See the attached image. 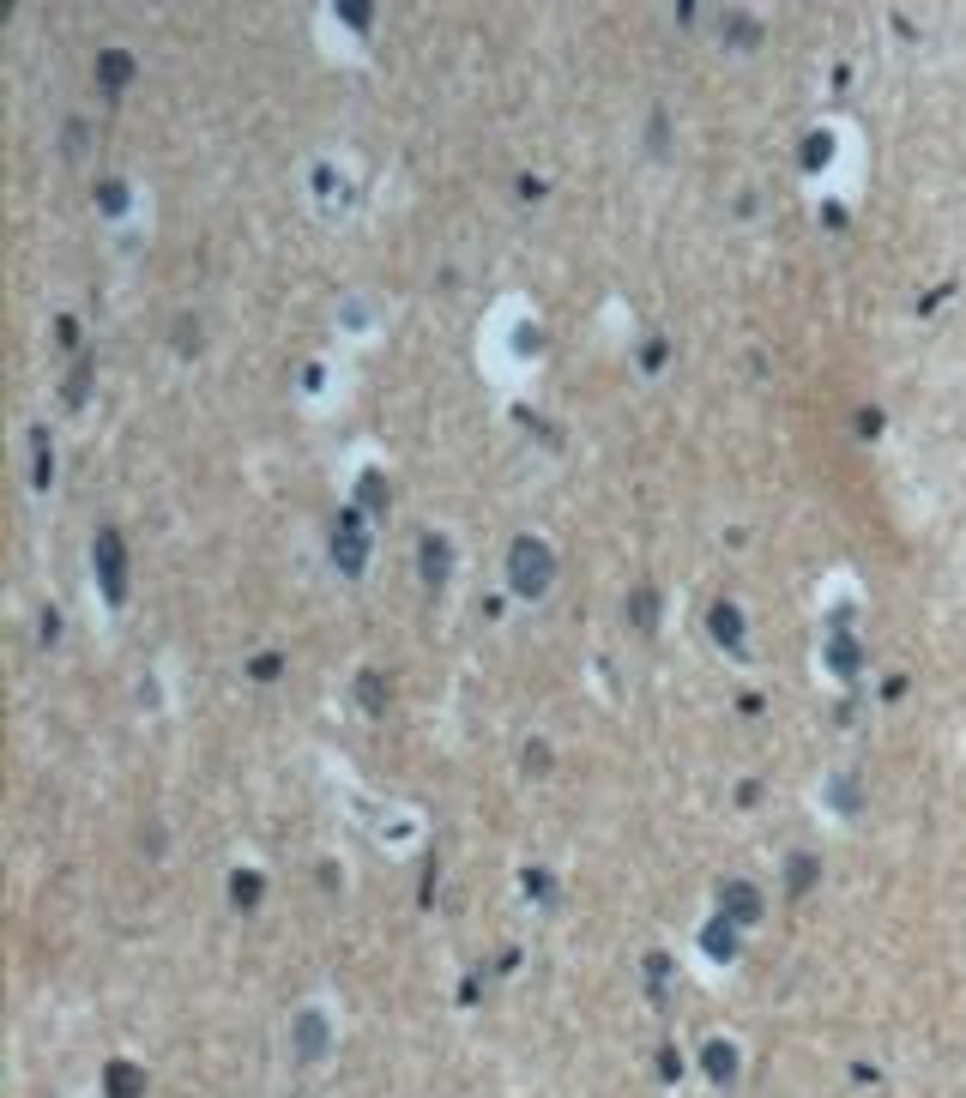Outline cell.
Wrapping results in <instances>:
<instances>
[{
	"instance_id": "obj_1",
	"label": "cell",
	"mask_w": 966,
	"mask_h": 1098,
	"mask_svg": "<svg viewBox=\"0 0 966 1098\" xmlns=\"http://www.w3.org/2000/svg\"><path fill=\"white\" fill-rule=\"evenodd\" d=\"M556 586V556L544 537H514L508 549V592L514 598H544Z\"/></svg>"
},
{
	"instance_id": "obj_2",
	"label": "cell",
	"mask_w": 966,
	"mask_h": 1098,
	"mask_svg": "<svg viewBox=\"0 0 966 1098\" xmlns=\"http://www.w3.org/2000/svg\"><path fill=\"white\" fill-rule=\"evenodd\" d=\"M91 568H97L103 598L127 604V543H121V531H97L91 537Z\"/></svg>"
},
{
	"instance_id": "obj_3",
	"label": "cell",
	"mask_w": 966,
	"mask_h": 1098,
	"mask_svg": "<svg viewBox=\"0 0 966 1098\" xmlns=\"http://www.w3.org/2000/svg\"><path fill=\"white\" fill-rule=\"evenodd\" d=\"M333 562H339V574H351V580L369 568V525H363L357 507L339 513V525H333Z\"/></svg>"
},
{
	"instance_id": "obj_4",
	"label": "cell",
	"mask_w": 966,
	"mask_h": 1098,
	"mask_svg": "<svg viewBox=\"0 0 966 1098\" xmlns=\"http://www.w3.org/2000/svg\"><path fill=\"white\" fill-rule=\"evenodd\" d=\"M327 1044H333V1026H327V1014H320V1008H302L290 1020V1056L302 1068H314L320 1056H327Z\"/></svg>"
},
{
	"instance_id": "obj_5",
	"label": "cell",
	"mask_w": 966,
	"mask_h": 1098,
	"mask_svg": "<svg viewBox=\"0 0 966 1098\" xmlns=\"http://www.w3.org/2000/svg\"><path fill=\"white\" fill-rule=\"evenodd\" d=\"M719 918H731L737 930L761 924V893H755V881H719Z\"/></svg>"
},
{
	"instance_id": "obj_6",
	"label": "cell",
	"mask_w": 966,
	"mask_h": 1098,
	"mask_svg": "<svg viewBox=\"0 0 966 1098\" xmlns=\"http://www.w3.org/2000/svg\"><path fill=\"white\" fill-rule=\"evenodd\" d=\"M417 574H423L429 592H441V586L453 580V543H447L441 531H429V537L417 543Z\"/></svg>"
},
{
	"instance_id": "obj_7",
	"label": "cell",
	"mask_w": 966,
	"mask_h": 1098,
	"mask_svg": "<svg viewBox=\"0 0 966 1098\" xmlns=\"http://www.w3.org/2000/svg\"><path fill=\"white\" fill-rule=\"evenodd\" d=\"M701 1068H707V1080L731 1086V1080H737V1044H725V1038H707V1044H701Z\"/></svg>"
},
{
	"instance_id": "obj_8",
	"label": "cell",
	"mask_w": 966,
	"mask_h": 1098,
	"mask_svg": "<svg viewBox=\"0 0 966 1098\" xmlns=\"http://www.w3.org/2000/svg\"><path fill=\"white\" fill-rule=\"evenodd\" d=\"M97 85L103 91H127L133 85V55L127 49H103L97 55Z\"/></svg>"
},
{
	"instance_id": "obj_9",
	"label": "cell",
	"mask_w": 966,
	"mask_h": 1098,
	"mask_svg": "<svg viewBox=\"0 0 966 1098\" xmlns=\"http://www.w3.org/2000/svg\"><path fill=\"white\" fill-rule=\"evenodd\" d=\"M707 628H713L719 646H743V610H737L731 598H719V604L707 610Z\"/></svg>"
},
{
	"instance_id": "obj_10",
	"label": "cell",
	"mask_w": 966,
	"mask_h": 1098,
	"mask_svg": "<svg viewBox=\"0 0 966 1098\" xmlns=\"http://www.w3.org/2000/svg\"><path fill=\"white\" fill-rule=\"evenodd\" d=\"M103 1092H109V1098H145V1068L109 1062V1068H103Z\"/></svg>"
},
{
	"instance_id": "obj_11",
	"label": "cell",
	"mask_w": 966,
	"mask_h": 1098,
	"mask_svg": "<svg viewBox=\"0 0 966 1098\" xmlns=\"http://www.w3.org/2000/svg\"><path fill=\"white\" fill-rule=\"evenodd\" d=\"M628 622H634V634H659V592L653 586L628 592Z\"/></svg>"
},
{
	"instance_id": "obj_12",
	"label": "cell",
	"mask_w": 966,
	"mask_h": 1098,
	"mask_svg": "<svg viewBox=\"0 0 966 1098\" xmlns=\"http://www.w3.org/2000/svg\"><path fill=\"white\" fill-rule=\"evenodd\" d=\"M858 664H864V646H858L852 634H834V640H828V670H834V676H858Z\"/></svg>"
},
{
	"instance_id": "obj_13",
	"label": "cell",
	"mask_w": 966,
	"mask_h": 1098,
	"mask_svg": "<svg viewBox=\"0 0 966 1098\" xmlns=\"http://www.w3.org/2000/svg\"><path fill=\"white\" fill-rule=\"evenodd\" d=\"M701 948H707L713 960H737V924H731V918H713V924L701 930Z\"/></svg>"
},
{
	"instance_id": "obj_14",
	"label": "cell",
	"mask_w": 966,
	"mask_h": 1098,
	"mask_svg": "<svg viewBox=\"0 0 966 1098\" xmlns=\"http://www.w3.org/2000/svg\"><path fill=\"white\" fill-rule=\"evenodd\" d=\"M816 881H822V857H810V851H797V857L785 863V887H791V893H810Z\"/></svg>"
},
{
	"instance_id": "obj_15",
	"label": "cell",
	"mask_w": 966,
	"mask_h": 1098,
	"mask_svg": "<svg viewBox=\"0 0 966 1098\" xmlns=\"http://www.w3.org/2000/svg\"><path fill=\"white\" fill-rule=\"evenodd\" d=\"M387 501H393V495H387V477H381V471H363V477H357V507L381 519V513H387Z\"/></svg>"
},
{
	"instance_id": "obj_16",
	"label": "cell",
	"mask_w": 966,
	"mask_h": 1098,
	"mask_svg": "<svg viewBox=\"0 0 966 1098\" xmlns=\"http://www.w3.org/2000/svg\"><path fill=\"white\" fill-rule=\"evenodd\" d=\"M357 700H363V712H387V700H393L387 694V676L381 670H363L357 676Z\"/></svg>"
},
{
	"instance_id": "obj_17",
	"label": "cell",
	"mask_w": 966,
	"mask_h": 1098,
	"mask_svg": "<svg viewBox=\"0 0 966 1098\" xmlns=\"http://www.w3.org/2000/svg\"><path fill=\"white\" fill-rule=\"evenodd\" d=\"M31 447H37L31 483H37V489H49V483H55V453H49V429H31Z\"/></svg>"
},
{
	"instance_id": "obj_18",
	"label": "cell",
	"mask_w": 966,
	"mask_h": 1098,
	"mask_svg": "<svg viewBox=\"0 0 966 1098\" xmlns=\"http://www.w3.org/2000/svg\"><path fill=\"white\" fill-rule=\"evenodd\" d=\"M230 905H236V911H254V905H260V875H254V869H236V875H230Z\"/></svg>"
},
{
	"instance_id": "obj_19",
	"label": "cell",
	"mask_w": 966,
	"mask_h": 1098,
	"mask_svg": "<svg viewBox=\"0 0 966 1098\" xmlns=\"http://www.w3.org/2000/svg\"><path fill=\"white\" fill-rule=\"evenodd\" d=\"M91 369H97L91 356H79V362H73V375H67V387H61V399H67V405H85V393H91Z\"/></svg>"
},
{
	"instance_id": "obj_20",
	"label": "cell",
	"mask_w": 966,
	"mask_h": 1098,
	"mask_svg": "<svg viewBox=\"0 0 966 1098\" xmlns=\"http://www.w3.org/2000/svg\"><path fill=\"white\" fill-rule=\"evenodd\" d=\"M97 206L115 218V212H127V181H115V175H103L97 181Z\"/></svg>"
},
{
	"instance_id": "obj_21",
	"label": "cell",
	"mask_w": 966,
	"mask_h": 1098,
	"mask_svg": "<svg viewBox=\"0 0 966 1098\" xmlns=\"http://www.w3.org/2000/svg\"><path fill=\"white\" fill-rule=\"evenodd\" d=\"M828 157H834V139H828V133H810V139H803V169H822Z\"/></svg>"
},
{
	"instance_id": "obj_22",
	"label": "cell",
	"mask_w": 966,
	"mask_h": 1098,
	"mask_svg": "<svg viewBox=\"0 0 966 1098\" xmlns=\"http://www.w3.org/2000/svg\"><path fill=\"white\" fill-rule=\"evenodd\" d=\"M665 145H671V121H665V109H653V127H647V151H653V157H665Z\"/></svg>"
},
{
	"instance_id": "obj_23",
	"label": "cell",
	"mask_w": 966,
	"mask_h": 1098,
	"mask_svg": "<svg viewBox=\"0 0 966 1098\" xmlns=\"http://www.w3.org/2000/svg\"><path fill=\"white\" fill-rule=\"evenodd\" d=\"M834 809H846V815L858 809V779H852V773H840V779H834Z\"/></svg>"
},
{
	"instance_id": "obj_24",
	"label": "cell",
	"mask_w": 966,
	"mask_h": 1098,
	"mask_svg": "<svg viewBox=\"0 0 966 1098\" xmlns=\"http://www.w3.org/2000/svg\"><path fill=\"white\" fill-rule=\"evenodd\" d=\"M665 356H671V344L665 338H647V344H640V369H665Z\"/></svg>"
},
{
	"instance_id": "obj_25",
	"label": "cell",
	"mask_w": 966,
	"mask_h": 1098,
	"mask_svg": "<svg viewBox=\"0 0 966 1098\" xmlns=\"http://www.w3.org/2000/svg\"><path fill=\"white\" fill-rule=\"evenodd\" d=\"M369 13H375V7H363V0H345V7H339V19H345L351 31H369Z\"/></svg>"
},
{
	"instance_id": "obj_26",
	"label": "cell",
	"mask_w": 966,
	"mask_h": 1098,
	"mask_svg": "<svg viewBox=\"0 0 966 1098\" xmlns=\"http://www.w3.org/2000/svg\"><path fill=\"white\" fill-rule=\"evenodd\" d=\"M176 350H182V356L200 350V326H194V320H176Z\"/></svg>"
},
{
	"instance_id": "obj_27",
	"label": "cell",
	"mask_w": 966,
	"mask_h": 1098,
	"mask_svg": "<svg viewBox=\"0 0 966 1098\" xmlns=\"http://www.w3.org/2000/svg\"><path fill=\"white\" fill-rule=\"evenodd\" d=\"M278 670H284V658H278V652H260V658H254V682H272Z\"/></svg>"
},
{
	"instance_id": "obj_28",
	"label": "cell",
	"mask_w": 966,
	"mask_h": 1098,
	"mask_svg": "<svg viewBox=\"0 0 966 1098\" xmlns=\"http://www.w3.org/2000/svg\"><path fill=\"white\" fill-rule=\"evenodd\" d=\"M556 887H550V875L544 869H526V899H550Z\"/></svg>"
},
{
	"instance_id": "obj_29",
	"label": "cell",
	"mask_w": 966,
	"mask_h": 1098,
	"mask_svg": "<svg viewBox=\"0 0 966 1098\" xmlns=\"http://www.w3.org/2000/svg\"><path fill=\"white\" fill-rule=\"evenodd\" d=\"M526 773H550V749L544 743H526Z\"/></svg>"
},
{
	"instance_id": "obj_30",
	"label": "cell",
	"mask_w": 966,
	"mask_h": 1098,
	"mask_svg": "<svg viewBox=\"0 0 966 1098\" xmlns=\"http://www.w3.org/2000/svg\"><path fill=\"white\" fill-rule=\"evenodd\" d=\"M677 1074H683V1056L665 1044V1050H659V1080H677Z\"/></svg>"
},
{
	"instance_id": "obj_31",
	"label": "cell",
	"mask_w": 966,
	"mask_h": 1098,
	"mask_svg": "<svg viewBox=\"0 0 966 1098\" xmlns=\"http://www.w3.org/2000/svg\"><path fill=\"white\" fill-rule=\"evenodd\" d=\"M731 43L749 49V43H755V25H749V19H731Z\"/></svg>"
},
{
	"instance_id": "obj_32",
	"label": "cell",
	"mask_w": 966,
	"mask_h": 1098,
	"mask_svg": "<svg viewBox=\"0 0 966 1098\" xmlns=\"http://www.w3.org/2000/svg\"><path fill=\"white\" fill-rule=\"evenodd\" d=\"M37 634H43V646H55V634H61V616H55V610H43V622H37Z\"/></svg>"
},
{
	"instance_id": "obj_33",
	"label": "cell",
	"mask_w": 966,
	"mask_h": 1098,
	"mask_svg": "<svg viewBox=\"0 0 966 1098\" xmlns=\"http://www.w3.org/2000/svg\"><path fill=\"white\" fill-rule=\"evenodd\" d=\"M79 151H85V121L67 127V157H79Z\"/></svg>"
},
{
	"instance_id": "obj_34",
	"label": "cell",
	"mask_w": 966,
	"mask_h": 1098,
	"mask_svg": "<svg viewBox=\"0 0 966 1098\" xmlns=\"http://www.w3.org/2000/svg\"><path fill=\"white\" fill-rule=\"evenodd\" d=\"M882 429V411H858V435H876Z\"/></svg>"
}]
</instances>
